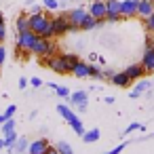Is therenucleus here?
<instances>
[{"label":"nucleus","mask_w":154,"mask_h":154,"mask_svg":"<svg viewBox=\"0 0 154 154\" xmlns=\"http://www.w3.org/2000/svg\"><path fill=\"white\" fill-rule=\"evenodd\" d=\"M85 17H87V11H85V9H74V11L68 13V21H70L72 26H78V28H80V23H82Z\"/></svg>","instance_id":"nucleus-10"},{"label":"nucleus","mask_w":154,"mask_h":154,"mask_svg":"<svg viewBox=\"0 0 154 154\" xmlns=\"http://www.w3.org/2000/svg\"><path fill=\"white\" fill-rule=\"evenodd\" d=\"M72 74L78 76V78H87L89 76V63H82V61H76L72 66Z\"/></svg>","instance_id":"nucleus-15"},{"label":"nucleus","mask_w":154,"mask_h":154,"mask_svg":"<svg viewBox=\"0 0 154 154\" xmlns=\"http://www.w3.org/2000/svg\"><path fill=\"white\" fill-rule=\"evenodd\" d=\"M15 110H17V108H15V106L11 103V106L7 108V112H5V116H7V118H13V114H15Z\"/></svg>","instance_id":"nucleus-32"},{"label":"nucleus","mask_w":154,"mask_h":154,"mask_svg":"<svg viewBox=\"0 0 154 154\" xmlns=\"http://www.w3.org/2000/svg\"><path fill=\"white\" fill-rule=\"evenodd\" d=\"M5 38H7V28H5V23H0V42Z\"/></svg>","instance_id":"nucleus-34"},{"label":"nucleus","mask_w":154,"mask_h":154,"mask_svg":"<svg viewBox=\"0 0 154 154\" xmlns=\"http://www.w3.org/2000/svg\"><path fill=\"white\" fill-rule=\"evenodd\" d=\"M53 21V32L55 36H63L70 28V21H68V15H59V17H51Z\"/></svg>","instance_id":"nucleus-6"},{"label":"nucleus","mask_w":154,"mask_h":154,"mask_svg":"<svg viewBox=\"0 0 154 154\" xmlns=\"http://www.w3.org/2000/svg\"><path fill=\"white\" fill-rule=\"evenodd\" d=\"M146 28H148V32H150V34H154V13L146 17Z\"/></svg>","instance_id":"nucleus-29"},{"label":"nucleus","mask_w":154,"mask_h":154,"mask_svg":"<svg viewBox=\"0 0 154 154\" xmlns=\"http://www.w3.org/2000/svg\"><path fill=\"white\" fill-rule=\"evenodd\" d=\"M137 129H139V131H141V129H143V127H141V125H139V122H133V125H129V127H127V131H125V133H131V131H137Z\"/></svg>","instance_id":"nucleus-31"},{"label":"nucleus","mask_w":154,"mask_h":154,"mask_svg":"<svg viewBox=\"0 0 154 154\" xmlns=\"http://www.w3.org/2000/svg\"><path fill=\"white\" fill-rule=\"evenodd\" d=\"M89 13H91L95 19L103 21V19H106V13H108V9H106V2H103V0H95V2L91 5V9H89Z\"/></svg>","instance_id":"nucleus-8"},{"label":"nucleus","mask_w":154,"mask_h":154,"mask_svg":"<svg viewBox=\"0 0 154 154\" xmlns=\"http://www.w3.org/2000/svg\"><path fill=\"white\" fill-rule=\"evenodd\" d=\"M30 82H32V87H40V85H42V80H40V78H32Z\"/></svg>","instance_id":"nucleus-38"},{"label":"nucleus","mask_w":154,"mask_h":154,"mask_svg":"<svg viewBox=\"0 0 154 154\" xmlns=\"http://www.w3.org/2000/svg\"><path fill=\"white\" fill-rule=\"evenodd\" d=\"M122 150H125V143H120V146H116V148H114V150H110L108 154H120Z\"/></svg>","instance_id":"nucleus-35"},{"label":"nucleus","mask_w":154,"mask_h":154,"mask_svg":"<svg viewBox=\"0 0 154 154\" xmlns=\"http://www.w3.org/2000/svg\"><path fill=\"white\" fill-rule=\"evenodd\" d=\"M19 87L26 89V87H28V80H26V78H19Z\"/></svg>","instance_id":"nucleus-40"},{"label":"nucleus","mask_w":154,"mask_h":154,"mask_svg":"<svg viewBox=\"0 0 154 154\" xmlns=\"http://www.w3.org/2000/svg\"><path fill=\"white\" fill-rule=\"evenodd\" d=\"M82 139H85L87 143H93V141H97V139H99V129H91V131H85Z\"/></svg>","instance_id":"nucleus-22"},{"label":"nucleus","mask_w":154,"mask_h":154,"mask_svg":"<svg viewBox=\"0 0 154 154\" xmlns=\"http://www.w3.org/2000/svg\"><path fill=\"white\" fill-rule=\"evenodd\" d=\"M70 127H72L78 135H85V127H82V120H80V118H74V120L70 122Z\"/></svg>","instance_id":"nucleus-23"},{"label":"nucleus","mask_w":154,"mask_h":154,"mask_svg":"<svg viewBox=\"0 0 154 154\" xmlns=\"http://www.w3.org/2000/svg\"><path fill=\"white\" fill-rule=\"evenodd\" d=\"M49 87H53V89H55V93H57L59 97H70V91H68L66 87H57V85H49Z\"/></svg>","instance_id":"nucleus-27"},{"label":"nucleus","mask_w":154,"mask_h":154,"mask_svg":"<svg viewBox=\"0 0 154 154\" xmlns=\"http://www.w3.org/2000/svg\"><path fill=\"white\" fill-rule=\"evenodd\" d=\"M150 87H152V85H150V80H137L135 89L131 91V97H139V95H141V93H146Z\"/></svg>","instance_id":"nucleus-18"},{"label":"nucleus","mask_w":154,"mask_h":154,"mask_svg":"<svg viewBox=\"0 0 154 154\" xmlns=\"http://www.w3.org/2000/svg\"><path fill=\"white\" fill-rule=\"evenodd\" d=\"M106 21H118L122 15H120V0H106Z\"/></svg>","instance_id":"nucleus-5"},{"label":"nucleus","mask_w":154,"mask_h":154,"mask_svg":"<svg viewBox=\"0 0 154 154\" xmlns=\"http://www.w3.org/2000/svg\"><path fill=\"white\" fill-rule=\"evenodd\" d=\"M5 120H7V116H5V114H0V125H2Z\"/></svg>","instance_id":"nucleus-41"},{"label":"nucleus","mask_w":154,"mask_h":154,"mask_svg":"<svg viewBox=\"0 0 154 154\" xmlns=\"http://www.w3.org/2000/svg\"><path fill=\"white\" fill-rule=\"evenodd\" d=\"M45 7L51 9V11H55V9L59 7V2H57V0H45Z\"/></svg>","instance_id":"nucleus-30"},{"label":"nucleus","mask_w":154,"mask_h":154,"mask_svg":"<svg viewBox=\"0 0 154 154\" xmlns=\"http://www.w3.org/2000/svg\"><path fill=\"white\" fill-rule=\"evenodd\" d=\"M87 91H78V93H72L70 95V99H72V103H76L78 108H80V112H85L87 110Z\"/></svg>","instance_id":"nucleus-13"},{"label":"nucleus","mask_w":154,"mask_h":154,"mask_svg":"<svg viewBox=\"0 0 154 154\" xmlns=\"http://www.w3.org/2000/svg\"><path fill=\"white\" fill-rule=\"evenodd\" d=\"M141 66H143V70H146V72H154V47L146 49L143 59H141Z\"/></svg>","instance_id":"nucleus-11"},{"label":"nucleus","mask_w":154,"mask_h":154,"mask_svg":"<svg viewBox=\"0 0 154 154\" xmlns=\"http://www.w3.org/2000/svg\"><path fill=\"white\" fill-rule=\"evenodd\" d=\"M17 133L15 131H9V133H5V148H9L11 150V154H13V148H15V143H17Z\"/></svg>","instance_id":"nucleus-20"},{"label":"nucleus","mask_w":154,"mask_h":154,"mask_svg":"<svg viewBox=\"0 0 154 154\" xmlns=\"http://www.w3.org/2000/svg\"><path fill=\"white\" fill-rule=\"evenodd\" d=\"M137 5H139V0H120V15L122 17H135Z\"/></svg>","instance_id":"nucleus-7"},{"label":"nucleus","mask_w":154,"mask_h":154,"mask_svg":"<svg viewBox=\"0 0 154 154\" xmlns=\"http://www.w3.org/2000/svg\"><path fill=\"white\" fill-rule=\"evenodd\" d=\"M42 61V66H49L53 72H57V74H70L72 72V63L66 59V55H53V57H49V59H40Z\"/></svg>","instance_id":"nucleus-3"},{"label":"nucleus","mask_w":154,"mask_h":154,"mask_svg":"<svg viewBox=\"0 0 154 154\" xmlns=\"http://www.w3.org/2000/svg\"><path fill=\"white\" fill-rule=\"evenodd\" d=\"M9 131H15V120H11V118H7L2 122V133H9Z\"/></svg>","instance_id":"nucleus-28"},{"label":"nucleus","mask_w":154,"mask_h":154,"mask_svg":"<svg viewBox=\"0 0 154 154\" xmlns=\"http://www.w3.org/2000/svg\"><path fill=\"white\" fill-rule=\"evenodd\" d=\"M30 30V17L28 15H19L17 17V32H28Z\"/></svg>","instance_id":"nucleus-21"},{"label":"nucleus","mask_w":154,"mask_h":154,"mask_svg":"<svg viewBox=\"0 0 154 154\" xmlns=\"http://www.w3.org/2000/svg\"><path fill=\"white\" fill-rule=\"evenodd\" d=\"M89 76H91V78H103V72H101L97 66H89Z\"/></svg>","instance_id":"nucleus-25"},{"label":"nucleus","mask_w":154,"mask_h":154,"mask_svg":"<svg viewBox=\"0 0 154 154\" xmlns=\"http://www.w3.org/2000/svg\"><path fill=\"white\" fill-rule=\"evenodd\" d=\"M30 30L36 32L40 38H55L53 32V21L45 13H32L30 15Z\"/></svg>","instance_id":"nucleus-1"},{"label":"nucleus","mask_w":154,"mask_h":154,"mask_svg":"<svg viewBox=\"0 0 154 154\" xmlns=\"http://www.w3.org/2000/svg\"><path fill=\"white\" fill-rule=\"evenodd\" d=\"M30 53H34V55L40 57V59H49V57L57 55V45L53 42V38H40V36H38Z\"/></svg>","instance_id":"nucleus-2"},{"label":"nucleus","mask_w":154,"mask_h":154,"mask_svg":"<svg viewBox=\"0 0 154 154\" xmlns=\"http://www.w3.org/2000/svg\"><path fill=\"white\" fill-rule=\"evenodd\" d=\"M154 13V5H152V0H139V5H137V15H141L143 19L148 15Z\"/></svg>","instance_id":"nucleus-14"},{"label":"nucleus","mask_w":154,"mask_h":154,"mask_svg":"<svg viewBox=\"0 0 154 154\" xmlns=\"http://www.w3.org/2000/svg\"><path fill=\"white\" fill-rule=\"evenodd\" d=\"M152 2H154V0H152Z\"/></svg>","instance_id":"nucleus-44"},{"label":"nucleus","mask_w":154,"mask_h":154,"mask_svg":"<svg viewBox=\"0 0 154 154\" xmlns=\"http://www.w3.org/2000/svg\"><path fill=\"white\" fill-rule=\"evenodd\" d=\"M0 23H5V19H2V15H0Z\"/></svg>","instance_id":"nucleus-43"},{"label":"nucleus","mask_w":154,"mask_h":154,"mask_svg":"<svg viewBox=\"0 0 154 154\" xmlns=\"http://www.w3.org/2000/svg\"><path fill=\"white\" fill-rule=\"evenodd\" d=\"M47 154H59V150H57V148H53V146H49V150H47Z\"/></svg>","instance_id":"nucleus-39"},{"label":"nucleus","mask_w":154,"mask_h":154,"mask_svg":"<svg viewBox=\"0 0 154 154\" xmlns=\"http://www.w3.org/2000/svg\"><path fill=\"white\" fill-rule=\"evenodd\" d=\"M47 150H49V141L45 137H40V139L30 143V154H47Z\"/></svg>","instance_id":"nucleus-9"},{"label":"nucleus","mask_w":154,"mask_h":154,"mask_svg":"<svg viewBox=\"0 0 154 154\" xmlns=\"http://www.w3.org/2000/svg\"><path fill=\"white\" fill-rule=\"evenodd\" d=\"M0 148H5V139H0Z\"/></svg>","instance_id":"nucleus-42"},{"label":"nucleus","mask_w":154,"mask_h":154,"mask_svg":"<svg viewBox=\"0 0 154 154\" xmlns=\"http://www.w3.org/2000/svg\"><path fill=\"white\" fill-rule=\"evenodd\" d=\"M5 57H7V51H5V47L0 45V66L5 63Z\"/></svg>","instance_id":"nucleus-36"},{"label":"nucleus","mask_w":154,"mask_h":154,"mask_svg":"<svg viewBox=\"0 0 154 154\" xmlns=\"http://www.w3.org/2000/svg\"><path fill=\"white\" fill-rule=\"evenodd\" d=\"M57 112H59V114H61V116L68 120V125H70L74 118H78V116H76V114H74V112H72L68 106H63V103H59V106H57Z\"/></svg>","instance_id":"nucleus-19"},{"label":"nucleus","mask_w":154,"mask_h":154,"mask_svg":"<svg viewBox=\"0 0 154 154\" xmlns=\"http://www.w3.org/2000/svg\"><path fill=\"white\" fill-rule=\"evenodd\" d=\"M101 21L99 19H95L91 13H87V17L82 19V23H80V30H93V28H97Z\"/></svg>","instance_id":"nucleus-16"},{"label":"nucleus","mask_w":154,"mask_h":154,"mask_svg":"<svg viewBox=\"0 0 154 154\" xmlns=\"http://www.w3.org/2000/svg\"><path fill=\"white\" fill-rule=\"evenodd\" d=\"M26 148H28V141L21 137V139H17V143H15V148H13V150H15L17 154H21V152H26Z\"/></svg>","instance_id":"nucleus-26"},{"label":"nucleus","mask_w":154,"mask_h":154,"mask_svg":"<svg viewBox=\"0 0 154 154\" xmlns=\"http://www.w3.org/2000/svg\"><path fill=\"white\" fill-rule=\"evenodd\" d=\"M152 5H154V2H152Z\"/></svg>","instance_id":"nucleus-45"},{"label":"nucleus","mask_w":154,"mask_h":154,"mask_svg":"<svg viewBox=\"0 0 154 154\" xmlns=\"http://www.w3.org/2000/svg\"><path fill=\"white\" fill-rule=\"evenodd\" d=\"M150 47H154V38H152V36L146 38V49H150Z\"/></svg>","instance_id":"nucleus-37"},{"label":"nucleus","mask_w":154,"mask_h":154,"mask_svg":"<svg viewBox=\"0 0 154 154\" xmlns=\"http://www.w3.org/2000/svg\"><path fill=\"white\" fill-rule=\"evenodd\" d=\"M66 59H68V61H70V63H72V66H74V63H76V61H78V57H76V55H74V53H66Z\"/></svg>","instance_id":"nucleus-33"},{"label":"nucleus","mask_w":154,"mask_h":154,"mask_svg":"<svg viewBox=\"0 0 154 154\" xmlns=\"http://www.w3.org/2000/svg\"><path fill=\"white\" fill-rule=\"evenodd\" d=\"M110 80H112L116 87H129V82H131V78L127 76V72H118V74H114Z\"/></svg>","instance_id":"nucleus-17"},{"label":"nucleus","mask_w":154,"mask_h":154,"mask_svg":"<svg viewBox=\"0 0 154 154\" xmlns=\"http://www.w3.org/2000/svg\"><path fill=\"white\" fill-rule=\"evenodd\" d=\"M125 72H127V76H129L131 80H139V78L146 74V70H143V66H141V63H133V66H129Z\"/></svg>","instance_id":"nucleus-12"},{"label":"nucleus","mask_w":154,"mask_h":154,"mask_svg":"<svg viewBox=\"0 0 154 154\" xmlns=\"http://www.w3.org/2000/svg\"><path fill=\"white\" fill-rule=\"evenodd\" d=\"M36 38H38V34L32 32V30H28V32H19V36H17V51H32Z\"/></svg>","instance_id":"nucleus-4"},{"label":"nucleus","mask_w":154,"mask_h":154,"mask_svg":"<svg viewBox=\"0 0 154 154\" xmlns=\"http://www.w3.org/2000/svg\"><path fill=\"white\" fill-rule=\"evenodd\" d=\"M57 150H59V154H72V146L68 141H59L57 143Z\"/></svg>","instance_id":"nucleus-24"}]
</instances>
